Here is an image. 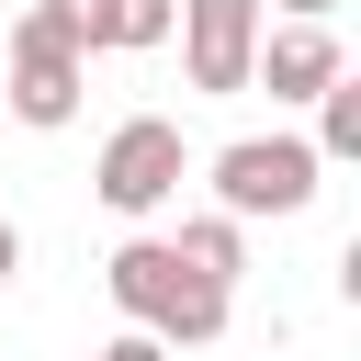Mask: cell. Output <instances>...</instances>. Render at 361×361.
Masks as SVG:
<instances>
[{
  "label": "cell",
  "mask_w": 361,
  "mask_h": 361,
  "mask_svg": "<svg viewBox=\"0 0 361 361\" xmlns=\"http://www.w3.org/2000/svg\"><path fill=\"white\" fill-rule=\"evenodd\" d=\"M102 293L124 305V327L135 338H158V350H214L226 338V316H237V293H214L169 237H124L113 259H102Z\"/></svg>",
  "instance_id": "6da1fadb"
},
{
  "label": "cell",
  "mask_w": 361,
  "mask_h": 361,
  "mask_svg": "<svg viewBox=\"0 0 361 361\" xmlns=\"http://www.w3.org/2000/svg\"><path fill=\"white\" fill-rule=\"evenodd\" d=\"M0 102L34 124V135H56V124H79V102H90V45H79V0H23V23H11V68H0Z\"/></svg>",
  "instance_id": "7a4b0ae2"
},
{
  "label": "cell",
  "mask_w": 361,
  "mask_h": 361,
  "mask_svg": "<svg viewBox=\"0 0 361 361\" xmlns=\"http://www.w3.org/2000/svg\"><path fill=\"white\" fill-rule=\"evenodd\" d=\"M203 180H214V214L259 226V214H305L327 169H316V147H305V135H237V147H214V158H203Z\"/></svg>",
  "instance_id": "3957f363"
},
{
  "label": "cell",
  "mask_w": 361,
  "mask_h": 361,
  "mask_svg": "<svg viewBox=\"0 0 361 361\" xmlns=\"http://www.w3.org/2000/svg\"><path fill=\"white\" fill-rule=\"evenodd\" d=\"M180 169H192L180 124H169V113H124V124L102 135V158H90V192H102L124 226H147V214L180 192Z\"/></svg>",
  "instance_id": "277c9868"
},
{
  "label": "cell",
  "mask_w": 361,
  "mask_h": 361,
  "mask_svg": "<svg viewBox=\"0 0 361 361\" xmlns=\"http://www.w3.org/2000/svg\"><path fill=\"white\" fill-rule=\"evenodd\" d=\"M259 0H180L169 11V34H180V68H192V90L203 102H237L248 90V56H259Z\"/></svg>",
  "instance_id": "5b68a950"
},
{
  "label": "cell",
  "mask_w": 361,
  "mask_h": 361,
  "mask_svg": "<svg viewBox=\"0 0 361 361\" xmlns=\"http://www.w3.org/2000/svg\"><path fill=\"white\" fill-rule=\"evenodd\" d=\"M327 79H350V45H338V23H259L248 90H271V102H316Z\"/></svg>",
  "instance_id": "8992f818"
},
{
  "label": "cell",
  "mask_w": 361,
  "mask_h": 361,
  "mask_svg": "<svg viewBox=\"0 0 361 361\" xmlns=\"http://www.w3.org/2000/svg\"><path fill=\"white\" fill-rule=\"evenodd\" d=\"M169 11L180 0H79V45L90 56H147V45H169Z\"/></svg>",
  "instance_id": "52a82bcc"
},
{
  "label": "cell",
  "mask_w": 361,
  "mask_h": 361,
  "mask_svg": "<svg viewBox=\"0 0 361 361\" xmlns=\"http://www.w3.org/2000/svg\"><path fill=\"white\" fill-rule=\"evenodd\" d=\"M169 248H180L214 293H237V271H248V226H237V214H180V237H169Z\"/></svg>",
  "instance_id": "ba28073f"
},
{
  "label": "cell",
  "mask_w": 361,
  "mask_h": 361,
  "mask_svg": "<svg viewBox=\"0 0 361 361\" xmlns=\"http://www.w3.org/2000/svg\"><path fill=\"white\" fill-rule=\"evenodd\" d=\"M90 361H169V350H158V338H135V327H124V338H102V350H90Z\"/></svg>",
  "instance_id": "9c48e42d"
},
{
  "label": "cell",
  "mask_w": 361,
  "mask_h": 361,
  "mask_svg": "<svg viewBox=\"0 0 361 361\" xmlns=\"http://www.w3.org/2000/svg\"><path fill=\"white\" fill-rule=\"evenodd\" d=\"M259 11H282V23H338V0H259Z\"/></svg>",
  "instance_id": "30bf717a"
},
{
  "label": "cell",
  "mask_w": 361,
  "mask_h": 361,
  "mask_svg": "<svg viewBox=\"0 0 361 361\" xmlns=\"http://www.w3.org/2000/svg\"><path fill=\"white\" fill-rule=\"evenodd\" d=\"M11 282H23V226L0 214V293H11Z\"/></svg>",
  "instance_id": "8fae6325"
}]
</instances>
